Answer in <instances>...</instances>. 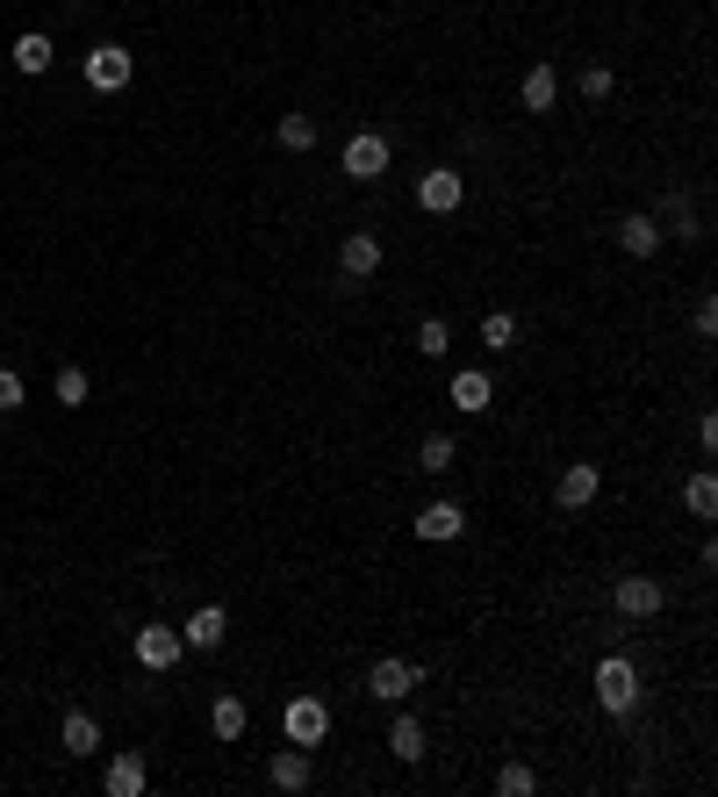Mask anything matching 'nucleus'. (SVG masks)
Listing matches in <instances>:
<instances>
[{
  "mask_svg": "<svg viewBox=\"0 0 718 797\" xmlns=\"http://www.w3.org/2000/svg\"><path fill=\"white\" fill-rule=\"evenodd\" d=\"M597 704H604L610 718H625L639 704V668L625 662V654H604V662H597Z\"/></svg>",
  "mask_w": 718,
  "mask_h": 797,
  "instance_id": "obj_1",
  "label": "nucleus"
},
{
  "mask_svg": "<svg viewBox=\"0 0 718 797\" xmlns=\"http://www.w3.org/2000/svg\"><path fill=\"white\" fill-rule=\"evenodd\" d=\"M610 604H618V618H654V611L668 604V589L654 575H618V589H610Z\"/></svg>",
  "mask_w": 718,
  "mask_h": 797,
  "instance_id": "obj_2",
  "label": "nucleus"
},
{
  "mask_svg": "<svg viewBox=\"0 0 718 797\" xmlns=\"http://www.w3.org/2000/svg\"><path fill=\"white\" fill-rule=\"evenodd\" d=\"M87 87H94V94H122V87H130V51H122V43H94V51H87Z\"/></svg>",
  "mask_w": 718,
  "mask_h": 797,
  "instance_id": "obj_3",
  "label": "nucleus"
},
{
  "mask_svg": "<svg viewBox=\"0 0 718 797\" xmlns=\"http://www.w3.org/2000/svg\"><path fill=\"white\" fill-rule=\"evenodd\" d=\"M381 173H388V137L381 130L345 137V180H381Z\"/></svg>",
  "mask_w": 718,
  "mask_h": 797,
  "instance_id": "obj_4",
  "label": "nucleus"
},
{
  "mask_svg": "<svg viewBox=\"0 0 718 797\" xmlns=\"http://www.w3.org/2000/svg\"><path fill=\"white\" fill-rule=\"evenodd\" d=\"M130 647H136V662H144V668H159V676H165V668H180V654H188V639H180L173 625H144V633H136Z\"/></svg>",
  "mask_w": 718,
  "mask_h": 797,
  "instance_id": "obj_5",
  "label": "nucleus"
},
{
  "mask_svg": "<svg viewBox=\"0 0 718 797\" xmlns=\"http://www.w3.org/2000/svg\"><path fill=\"white\" fill-rule=\"evenodd\" d=\"M417 202H424V209H432V216H453V209H461V202H467V180H461V173H453V165H432V173H424V180H417Z\"/></svg>",
  "mask_w": 718,
  "mask_h": 797,
  "instance_id": "obj_6",
  "label": "nucleus"
},
{
  "mask_svg": "<svg viewBox=\"0 0 718 797\" xmlns=\"http://www.w3.org/2000/svg\"><path fill=\"white\" fill-rule=\"evenodd\" d=\"M281 726H287V740H295V747H316V740L331 733V712H324L316 697H295V704L281 712Z\"/></svg>",
  "mask_w": 718,
  "mask_h": 797,
  "instance_id": "obj_7",
  "label": "nucleus"
},
{
  "mask_svg": "<svg viewBox=\"0 0 718 797\" xmlns=\"http://www.w3.org/2000/svg\"><path fill=\"white\" fill-rule=\"evenodd\" d=\"M409 689H417V668H409V662H395V654H388V662H374V668H366V697H381V704H403Z\"/></svg>",
  "mask_w": 718,
  "mask_h": 797,
  "instance_id": "obj_8",
  "label": "nucleus"
},
{
  "mask_svg": "<svg viewBox=\"0 0 718 797\" xmlns=\"http://www.w3.org/2000/svg\"><path fill=\"white\" fill-rule=\"evenodd\" d=\"M338 273H345V281H366V273H381V238H374V230H353V238L338 244Z\"/></svg>",
  "mask_w": 718,
  "mask_h": 797,
  "instance_id": "obj_9",
  "label": "nucleus"
},
{
  "mask_svg": "<svg viewBox=\"0 0 718 797\" xmlns=\"http://www.w3.org/2000/svg\"><path fill=\"white\" fill-rule=\"evenodd\" d=\"M461 532H467V511L453 496H438V503L417 511V539H461Z\"/></svg>",
  "mask_w": 718,
  "mask_h": 797,
  "instance_id": "obj_10",
  "label": "nucleus"
},
{
  "mask_svg": "<svg viewBox=\"0 0 718 797\" xmlns=\"http://www.w3.org/2000/svg\"><path fill=\"white\" fill-rule=\"evenodd\" d=\"M597 488H604V474L589 467V460H575V467L554 482V496H560V511H583V503H597Z\"/></svg>",
  "mask_w": 718,
  "mask_h": 797,
  "instance_id": "obj_11",
  "label": "nucleus"
},
{
  "mask_svg": "<svg viewBox=\"0 0 718 797\" xmlns=\"http://www.w3.org/2000/svg\"><path fill=\"white\" fill-rule=\"evenodd\" d=\"M144 784H151V769H144V755H136V747H122V755L109 761V776H101V790H109V797H136Z\"/></svg>",
  "mask_w": 718,
  "mask_h": 797,
  "instance_id": "obj_12",
  "label": "nucleus"
},
{
  "mask_svg": "<svg viewBox=\"0 0 718 797\" xmlns=\"http://www.w3.org/2000/svg\"><path fill=\"white\" fill-rule=\"evenodd\" d=\"M223 633H231V618H223V604H202V611H194L188 625H180V639H188V647H202V654H216V647H223Z\"/></svg>",
  "mask_w": 718,
  "mask_h": 797,
  "instance_id": "obj_13",
  "label": "nucleus"
},
{
  "mask_svg": "<svg viewBox=\"0 0 718 797\" xmlns=\"http://www.w3.org/2000/svg\"><path fill=\"white\" fill-rule=\"evenodd\" d=\"M488 403H496V381H488L482 366H467V374H453V410H467V417H482Z\"/></svg>",
  "mask_w": 718,
  "mask_h": 797,
  "instance_id": "obj_14",
  "label": "nucleus"
},
{
  "mask_svg": "<svg viewBox=\"0 0 718 797\" xmlns=\"http://www.w3.org/2000/svg\"><path fill=\"white\" fill-rule=\"evenodd\" d=\"M618 252H633V259H654V252H661V223H654L647 209H639V216H625V223H618Z\"/></svg>",
  "mask_w": 718,
  "mask_h": 797,
  "instance_id": "obj_15",
  "label": "nucleus"
},
{
  "mask_svg": "<svg viewBox=\"0 0 718 797\" xmlns=\"http://www.w3.org/2000/svg\"><path fill=\"white\" fill-rule=\"evenodd\" d=\"M517 101H525L532 115H546V109L560 101V72H554V65H532V72H525V87H517Z\"/></svg>",
  "mask_w": 718,
  "mask_h": 797,
  "instance_id": "obj_16",
  "label": "nucleus"
},
{
  "mask_svg": "<svg viewBox=\"0 0 718 797\" xmlns=\"http://www.w3.org/2000/svg\"><path fill=\"white\" fill-rule=\"evenodd\" d=\"M58 747H65V755H101V726H94V718H87V712H65V726H58Z\"/></svg>",
  "mask_w": 718,
  "mask_h": 797,
  "instance_id": "obj_17",
  "label": "nucleus"
},
{
  "mask_svg": "<svg viewBox=\"0 0 718 797\" xmlns=\"http://www.w3.org/2000/svg\"><path fill=\"white\" fill-rule=\"evenodd\" d=\"M273 790H302V784H310V747H295V740H287L281 747V755H273Z\"/></svg>",
  "mask_w": 718,
  "mask_h": 797,
  "instance_id": "obj_18",
  "label": "nucleus"
},
{
  "mask_svg": "<svg viewBox=\"0 0 718 797\" xmlns=\"http://www.w3.org/2000/svg\"><path fill=\"white\" fill-rule=\"evenodd\" d=\"M453 460H461V446H453L446 432H432V438H424V446H417V467H424V474H438V482H446V474H453Z\"/></svg>",
  "mask_w": 718,
  "mask_h": 797,
  "instance_id": "obj_19",
  "label": "nucleus"
},
{
  "mask_svg": "<svg viewBox=\"0 0 718 797\" xmlns=\"http://www.w3.org/2000/svg\"><path fill=\"white\" fill-rule=\"evenodd\" d=\"M388 755L395 761H424V726H417V718H395V726H388Z\"/></svg>",
  "mask_w": 718,
  "mask_h": 797,
  "instance_id": "obj_20",
  "label": "nucleus"
},
{
  "mask_svg": "<svg viewBox=\"0 0 718 797\" xmlns=\"http://www.w3.org/2000/svg\"><path fill=\"white\" fill-rule=\"evenodd\" d=\"M244 718H252V712H244L237 697H216V704H209V726H216V740H244Z\"/></svg>",
  "mask_w": 718,
  "mask_h": 797,
  "instance_id": "obj_21",
  "label": "nucleus"
},
{
  "mask_svg": "<svg viewBox=\"0 0 718 797\" xmlns=\"http://www.w3.org/2000/svg\"><path fill=\"white\" fill-rule=\"evenodd\" d=\"M682 511H690V517H711L718 511V482H711V474H690V482H682Z\"/></svg>",
  "mask_w": 718,
  "mask_h": 797,
  "instance_id": "obj_22",
  "label": "nucleus"
},
{
  "mask_svg": "<svg viewBox=\"0 0 718 797\" xmlns=\"http://www.w3.org/2000/svg\"><path fill=\"white\" fill-rule=\"evenodd\" d=\"M58 410H80L87 403V395H94V381H87V366H65V374H58Z\"/></svg>",
  "mask_w": 718,
  "mask_h": 797,
  "instance_id": "obj_23",
  "label": "nucleus"
},
{
  "mask_svg": "<svg viewBox=\"0 0 718 797\" xmlns=\"http://www.w3.org/2000/svg\"><path fill=\"white\" fill-rule=\"evenodd\" d=\"M482 345H488V352L517 345V316H510V310H488V316H482Z\"/></svg>",
  "mask_w": 718,
  "mask_h": 797,
  "instance_id": "obj_24",
  "label": "nucleus"
},
{
  "mask_svg": "<svg viewBox=\"0 0 718 797\" xmlns=\"http://www.w3.org/2000/svg\"><path fill=\"white\" fill-rule=\"evenodd\" d=\"M14 72H51V37H22L14 43Z\"/></svg>",
  "mask_w": 718,
  "mask_h": 797,
  "instance_id": "obj_25",
  "label": "nucleus"
},
{
  "mask_svg": "<svg viewBox=\"0 0 718 797\" xmlns=\"http://www.w3.org/2000/svg\"><path fill=\"white\" fill-rule=\"evenodd\" d=\"M446 345H453L446 316H424V324H417V352H424V360H446Z\"/></svg>",
  "mask_w": 718,
  "mask_h": 797,
  "instance_id": "obj_26",
  "label": "nucleus"
},
{
  "mask_svg": "<svg viewBox=\"0 0 718 797\" xmlns=\"http://www.w3.org/2000/svg\"><path fill=\"white\" fill-rule=\"evenodd\" d=\"M496 790H503V797H532V790H539V776H532L525 761H503V769H496Z\"/></svg>",
  "mask_w": 718,
  "mask_h": 797,
  "instance_id": "obj_27",
  "label": "nucleus"
},
{
  "mask_svg": "<svg viewBox=\"0 0 718 797\" xmlns=\"http://www.w3.org/2000/svg\"><path fill=\"white\" fill-rule=\"evenodd\" d=\"M273 137H281V151H310L316 144V122L310 115H281V130H273Z\"/></svg>",
  "mask_w": 718,
  "mask_h": 797,
  "instance_id": "obj_28",
  "label": "nucleus"
},
{
  "mask_svg": "<svg viewBox=\"0 0 718 797\" xmlns=\"http://www.w3.org/2000/svg\"><path fill=\"white\" fill-rule=\"evenodd\" d=\"M661 209H668V223H676V238H705V230H697V209L682 202V194H668Z\"/></svg>",
  "mask_w": 718,
  "mask_h": 797,
  "instance_id": "obj_29",
  "label": "nucleus"
},
{
  "mask_svg": "<svg viewBox=\"0 0 718 797\" xmlns=\"http://www.w3.org/2000/svg\"><path fill=\"white\" fill-rule=\"evenodd\" d=\"M14 410H22V374L0 366V417H14Z\"/></svg>",
  "mask_w": 718,
  "mask_h": 797,
  "instance_id": "obj_30",
  "label": "nucleus"
},
{
  "mask_svg": "<svg viewBox=\"0 0 718 797\" xmlns=\"http://www.w3.org/2000/svg\"><path fill=\"white\" fill-rule=\"evenodd\" d=\"M583 101H610V65H589L583 72Z\"/></svg>",
  "mask_w": 718,
  "mask_h": 797,
  "instance_id": "obj_31",
  "label": "nucleus"
},
{
  "mask_svg": "<svg viewBox=\"0 0 718 797\" xmlns=\"http://www.w3.org/2000/svg\"><path fill=\"white\" fill-rule=\"evenodd\" d=\"M711 331H718V302L705 295V302H697V339H711Z\"/></svg>",
  "mask_w": 718,
  "mask_h": 797,
  "instance_id": "obj_32",
  "label": "nucleus"
}]
</instances>
